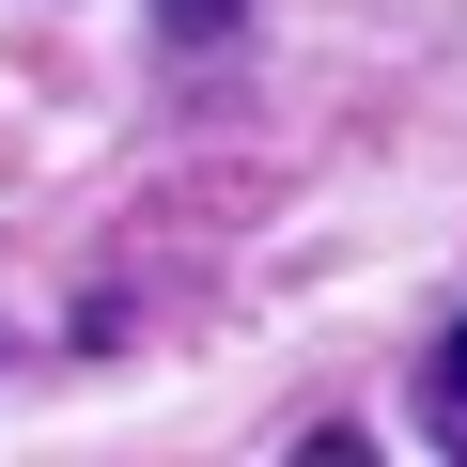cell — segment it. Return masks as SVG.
Here are the masks:
<instances>
[{"instance_id": "6da1fadb", "label": "cell", "mask_w": 467, "mask_h": 467, "mask_svg": "<svg viewBox=\"0 0 467 467\" xmlns=\"http://www.w3.org/2000/svg\"><path fill=\"white\" fill-rule=\"evenodd\" d=\"M420 420H436V436H451V451H467V327H451V343H436V374H420Z\"/></svg>"}, {"instance_id": "7a4b0ae2", "label": "cell", "mask_w": 467, "mask_h": 467, "mask_svg": "<svg viewBox=\"0 0 467 467\" xmlns=\"http://www.w3.org/2000/svg\"><path fill=\"white\" fill-rule=\"evenodd\" d=\"M156 16H171V47H218L234 16H250V0H156Z\"/></svg>"}]
</instances>
